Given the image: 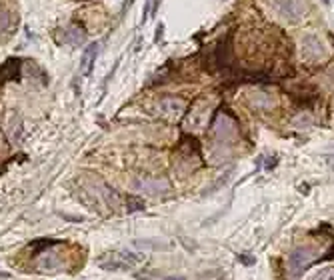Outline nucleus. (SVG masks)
<instances>
[{"mask_svg":"<svg viewBox=\"0 0 334 280\" xmlns=\"http://www.w3.org/2000/svg\"><path fill=\"white\" fill-rule=\"evenodd\" d=\"M330 166H332V170H334V156H330Z\"/></svg>","mask_w":334,"mask_h":280,"instance_id":"obj_13","label":"nucleus"},{"mask_svg":"<svg viewBox=\"0 0 334 280\" xmlns=\"http://www.w3.org/2000/svg\"><path fill=\"white\" fill-rule=\"evenodd\" d=\"M322 2H324V4H326V6H328V4H330V0H322Z\"/></svg>","mask_w":334,"mask_h":280,"instance_id":"obj_14","label":"nucleus"},{"mask_svg":"<svg viewBox=\"0 0 334 280\" xmlns=\"http://www.w3.org/2000/svg\"><path fill=\"white\" fill-rule=\"evenodd\" d=\"M312 260H314V250L312 248H308V246H298V248H294L288 254V268H290L292 278H298L300 274H302Z\"/></svg>","mask_w":334,"mask_h":280,"instance_id":"obj_3","label":"nucleus"},{"mask_svg":"<svg viewBox=\"0 0 334 280\" xmlns=\"http://www.w3.org/2000/svg\"><path fill=\"white\" fill-rule=\"evenodd\" d=\"M308 280H334V266H324L316 270Z\"/></svg>","mask_w":334,"mask_h":280,"instance_id":"obj_9","label":"nucleus"},{"mask_svg":"<svg viewBox=\"0 0 334 280\" xmlns=\"http://www.w3.org/2000/svg\"><path fill=\"white\" fill-rule=\"evenodd\" d=\"M98 50H100V46L94 42V44H88V48H84V52H82V72L84 74H90L92 70V64L96 62V56H98Z\"/></svg>","mask_w":334,"mask_h":280,"instance_id":"obj_6","label":"nucleus"},{"mask_svg":"<svg viewBox=\"0 0 334 280\" xmlns=\"http://www.w3.org/2000/svg\"><path fill=\"white\" fill-rule=\"evenodd\" d=\"M240 260L244 262V264H252V262H254L252 258H246V254H244V256H240Z\"/></svg>","mask_w":334,"mask_h":280,"instance_id":"obj_11","label":"nucleus"},{"mask_svg":"<svg viewBox=\"0 0 334 280\" xmlns=\"http://www.w3.org/2000/svg\"><path fill=\"white\" fill-rule=\"evenodd\" d=\"M166 280H186V278H184V276H168Z\"/></svg>","mask_w":334,"mask_h":280,"instance_id":"obj_12","label":"nucleus"},{"mask_svg":"<svg viewBox=\"0 0 334 280\" xmlns=\"http://www.w3.org/2000/svg\"><path fill=\"white\" fill-rule=\"evenodd\" d=\"M212 128H214V136L218 140H230L236 134V124L232 122V118L228 116V114H218Z\"/></svg>","mask_w":334,"mask_h":280,"instance_id":"obj_5","label":"nucleus"},{"mask_svg":"<svg viewBox=\"0 0 334 280\" xmlns=\"http://www.w3.org/2000/svg\"><path fill=\"white\" fill-rule=\"evenodd\" d=\"M162 32H164V24H158V28H156V36H154V42H158V40L162 38Z\"/></svg>","mask_w":334,"mask_h":280,"instance_id":"obj_10","label":"nucleus"},{"mask_svg":"<svg viewBox=\"0 0 334 280\" xmlns=\"http://www.w3.org/2000/svg\"><path fill=\"white\" fill-rule=\"evenodd\" d=\"M184 102L176 100V98H164V100L158 104V108L162 110V114H168V116H178V114L184 110Z\"/></svg>","mask_w":334,"mask_h":280,"instance_id":"obj_7","label":"nucleus"},{"mask_svg":"<svg viewBox=\"0 0 334 280\" xmlns=\"http://www.w3.org/2000/svg\"><path fill=\"white\" fill-rule=\"evenodd\" d=\"M56 40L60 44H70V46H82L86 42V32L84 28H80L78 24H70L62 30H58Z\"/></svg>","mask_w":334,"mask_h":280,"instance_id":"obj_4","label":"nucleus"},{"mask_svg":"<svg viewBox=\"0 0 334 280\" xmlns=\"http://www.w3.org/2000/svg\"><path fill=\"white\" fill-rule=\"evenodd\" d=\"M268 6L278 18L286 22H298L306 12L304 0H268Z\"/></svg>","mask_w":334,"mask_h":280,"instance_id":"obj_1","label":"nucleus"},{"mask_svg":"<svg viewBox=\"0 0 334 280\" xmlns=\"http://www.w3.org/2000/svg\"><path fill=\"white\" fill-rule=\"evenodd\" d=\"M138 186H140L142 190H150L152 194H158V192H162V190H168V188H170L166 180H154V182H150V180H144V182H140Z\"/></svg>","mask_w":334,"mask_h":280,"instance_id":"obj_8","label":"nucleus"},{"mask_svg":"<svg viewBox=\"0 0 334 280\" xmlns=\"http://www.w3.org/2000/svg\"><path fill=\"white\" fill-rule=\"evenodd\" d=\"M300 44H302V58L308 62H318V60H324L328 56L326 44L322 42V38L318 34H314V32L304 34Z\"/></svg>","mask_w":334,"mask_h":280,"instance_id":"obj_2","label":"nucleus"}]
</instances>
